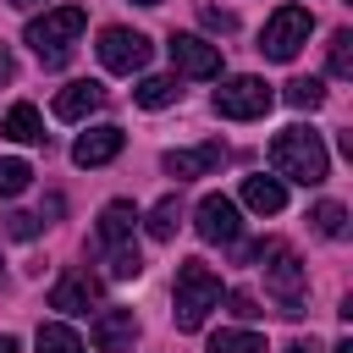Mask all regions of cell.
I'll return each instance as SVG.
<instances>
[{
    "instance_id": "1",
    "label": "cell",
    "mask_w": 353,
    "mask_h": 353,
    "mask_svg": "<svg viewBox=\"0 0 353 353\" xmlns=\"http://www.w3.org/2000/svg\"><path fill=\"white\" fill-rule=\"evenodd\" d=\"M270 171H276L281 182L320 188V182L331 176V154H325L320 132H309V127H281V132L270 138Z\"/></svg>"
},
{
    "instance_id": "2",
    "label": "cell",
    "mask_w": 353,
    "mask_h": 353,
    "mask_svg": "<svg viewBox=\"0 0 353 353\" xmlns=\"http://www.w3.org/2000/svg\"><path fill=\"white\" fill-rule=\"evenodd\" d=\"M210 309H221V276L204 265V259H182L176 265V331H199L210 320Z\"/></svg>"
},
{
    "instance_id": "3",
    "label": "cell",
    "mask_w": 353,
    "mask_h": 353,
    "mask_svg": "<svg viewBox=\"0 0 353 353\" xmlns=\"http://www.w3.org/2000/svg\"><path fill=\"white\" fill-rule=\"evenodd\" d=\"M83 28H88V11H83V6H55V11H44V17L28 22V44H33V55H39L44 66H61L66 50H72V39H77Z\"/></svg>"
},
{
    "instance_id": "4",
    "label": "cell",
    "mask_w": 353,
    "mask_h": 353,
    "mask_svg": "<svg viewBox=\"0 0 353 353\" xmlns=\"http://www.w3.org/2000/svg\"><path fill=\"white\" fill-rule=\"evenodd\" d=\"M314 33V11L309 6H276L270 22L259 28V55L265 61H292Z\"/></svg>"
},
{
    "instance_id": "5",
    "label": "cell",
    "mask_w": 353,
    "mask_h": 353,
    "mask_svg": "<svg viewBox=\"0 0 353 353\" xmlns=\"http://www.w3.org/2000/svg\"><path fill=\"white\" fill-rule=\"evenodd\" d=\"M270 265H265V292L276 298V314H287V320H298L303 314V287H309V270H303V259L292 254V248H270L265 254Z\"/></svg>"
},
{
    "instance_id": "6",
    "label": "cell",
    "mask_w": 353,
    "mask_h": 353,
    "mask_svg": "<svg viewBox=\"0 0 353 353\" xmlns=\"http://www.w3.org/2000/svg\"><path fill=\"white\" fill-rule=\"evenodd\" d=\"M270 105H276V94H270V83L254 77V72H237V77H226V83L215 88V110H221L226 121H259Z\"/></svg>"
},
{
    "instance_id": "7",
    "label": "cell",
    "mask_w": 353,
    "mask_h": 353,
    "mask_svg": "<svg viewBox=\"0 0 353 353\" xmlns=\"http://www.w3.org/2000/svg\"><path fill=\"white\" fill-rule=\"evenodd\" d=\"M99 61H105V72L132 77V72L149 66V39L132 33V28H105V33H99Z\"/></svg>"
},
{
    "instance_id": "8",
    "label": "cell",
    "mask_w": 353,
    "mask_h": 353,
    "mask_svg": "<svg viewBox=\"0 0 353 353\" xmlns=\"http://www.w3.org/2000/svg\"><path fill=\"white\" fill-rule=\"evenodd\" d=\"M193 232H199L204 243H237V232H243L237 204H232L226 193H204L199 210H193Z\"/></svg>"
},
{
    "instance_id": "9",
    "label": "cell",
    "mask_w": 353,
    "mask_h": 353,
    "mask_svg": "<svg viewBox=\"0 0 353 353\" xmlns=\"http://www.w3.org/2000/svg\"><path fill=\"white\" fill-rule=\"evenodd\" d=\"M99 298H105V281L94 270H66L50 287V309H61V314H88V309H99Z\"/></svg>"
},
{
    "instance_id": "10",
    "label": "cell",
    "mask_w": 353,
    "mask_h": 353,
    "mask_svg": "<svg viewBox=\"0 0 353 353\" xmlns=\"http://www.w3.org/2000/svg\"><path fill=\"white\" fill-rule=\"evenodd\" d=\"M171 66L182 72V77H215L221 72V44H210V39H199V33H171Z\"/></svg>"
},
{
    "instance_id": "11",
    "label": "cell",
    "mask_w": 353,
    "mask_h": 353,
    "mask_svg": "<svg viewBox=\"0 0 353 353\" xmlns=\"http://www.w3.org/2000/svg\"><path fill=\"white\" fill-rule=\"evenodd\" d=\"M221 160H226V143H221V138H210V143H199V149H171L160 165H165V176L193 182V176H210Z\"/></svg>"
},
{
    "instance_id": "12",
    "label": "cell",
    "mask_w": 353,
    "mask_h": 353,
    "mask_svg": "<svg viewBox=\"0 0 353 353\" xmlns=\"http://www.w3.org/2000/svg\"><path fill=\"white\" fill-rule=\"evenodd\" d=\"M132 342H138L132 309H99L94 314V347L99 353H132Z\"/></svg>"
},
{
    "instance_id": "13",
    "label": "cell",
    "mask_w": 353,
    "mask_h": 353,
    "mask_svg": "<svg viewBox=\"0 0 353 353\" xmlns=\"http://www.w3.org/2000/svg\"><path fill=\"white\" fill-rule=\"evenodd\" d=\"M99 105H105V88H99L94 77H77V83H66V88L55 94V105H50V110H55L61 121H83V116H94Z\"/></svg>"
},
{
    "instance_id": "14",
    "label": "cell",
    "mask_w": 353,
    "mask_h": 353,
    "mask_svg": "<svg viewBox=\"0 0 353 353\" xmlns=\"http://www.w3.org/2000/svg\"><path fill=\"white\" fill-rule=\"evenodd\" d=\"M121 143H127V132L105 121V127H88V132L72 143V160H77V165H105V160L121 154Z\"/></svg>"
},
{
    "instance_id": "15",
    "label": "cell",
    "mask_w": 353,
    "mask_h": 353,
    "mask_svg": "<svg viewBox=\"0 0 353 353\" xmlns=\"http://www.w3.org/2000/svg\"><path fill=\"white\" fill-rule=\"evenodd\" d=\"M243 204L254 215H281L287 210V182L281 176H243Z\"/></svg>"
},
{
    "instance_id": "16",
    "label": "cell",
    "mask_w": 353,
    "mask_h": 353,
    "mask_svg": "<svg viewBox=\"0 0 353 353\" xmlns=\"http://www.w3.org/2000/svg\"><path fill=\"white\" fill-rule=\"evenodd\" d=\"M132 226H138V210H132L127 199H110V204L99 210V243H105V248L132 243Z\"/></svg>"
},
{
    "instance_id": "17",
    "label": "cell",
    "mask_w": 353,
    "mask_h": 353,
    "mask_svg": "<svg viewBox=\"0 0 353 353\" xmlns=\"http://www.w3.org/2000/svg\"><path fill=\"white\" fill-rule=\"evenodd\" d=\"M0 132H6V138H17V143H44V121H39V110H33L28 99L6 110V121H0Z\"/></svg>"
},
{
    "instance_id": "18",
    "label": "cell",
    "mask_w": 353,
    "mask_h": 353,
    "mask_svg": "<svg viewBox=\"0 0 353 353\" xmlns=\"http://www.w3.org/2000/svg\"><path fill=\"white\" fill-rule=\"evenodd\" d=\"M176 226H182V204H176V193H165L154 210H149V221H143V232L154 237V243H171L176 237Z\"/></svg>"
},
{
    "instance_id": "19",
    "label": "cell",
    "mask_w": 353,
    "mask_h": 353,
    "mask_svg": "<svg viewBox=\"0 0 353 353\" xmlns=\"http://www.w3.org/2000/svg\"><path fill=\"white\" fill-rule=\"evenodd\" d=\"M176 77H143L138 88H132V99L143 105V110H165V105H176Z\"/></svg>"
},
{
    "instance_id": "20",
    "label": "cell",
    "mask_w": 353,
    "mask_h": 353,
    "mask_svg": "<svg viewBox=\"0 0 353 353\" xmlns=\"http://www.w3.org/2000/svg\"><path fill=\"white\" fill-rule=\"evenodd\" d=\"M281 99L292 110H320L325 105V83L320 77H292V83H281Z\"/></svg>"
},
{
    "instance_id": "21",
    "label": "cell",
    "mask_w": 353,
    "mask_h": 353,
    "mask_svg": "<svg viewBox=\"0 0 353 353\" xmlns=\"http://www.w3.org/2000/svg\"><path fill=\"white\" fill-rule=\"evenodd\" d=\"M309 226H314L320 237H347V210H342L336 199H320V204L309 210Z\"/></svg>"
},
{
    "instance_id": "22",
    "label": "cell",
    "mask_w": 353,
    "mask_h": 353,
    "mask_svg": "<svg viewBox=\"0 0 353 353\" xmlns=\"http://www.w3.org/2000/svg\"><path fill=\"white\" fill-rule=\"evenodd\" d=\"M39 353H83V336L72 331V325H61V320H50V325H39Z\"/></svg>"
},
{
    "instance_id": "23",
    "label": "cell",
    "mask_w": 353,
    "mask_h": 353,
    "mask_svg": "<svg viewBox=\"0 0 353 353\" xmlns=\"http://www.w3.org/2000/svg\"><path fill=\"white\" fill-rule=\"evenodd\" d=\"M210 353H265V336L259 331H215Z\"/></svg>"
},
{
    "instance_id": "24",
    "label": "cell",
    "mask_w": 353,
    "mask_h": 353,
    "mask_svg": "<svg viewBox=\"0 0 353 353\" xmlns=\"http://www.w3.org/2000/svg\"><path fill=\"white\" fill-rule=\"evenodd\" d=\"M331 77H353V28L331 33Z\"/></svg>"
},
{
    "instance_id": "25",
    "label": "cell",
    "mask_w": 353,
    "mask_h": 353,
    "mask_svg": "<svg viewBox=\"0 0 353 353\" xmlns=\"http://www.w3.org/2000/svg\"><path fill=\"white\" fill-rule=\"evenodd\" d=\"M28 182H33V165L28 160H0V199H17Z\"/></svg>"
},
{
    "instance_id": "26",
    "label": "cell",
    "mask_w": 353,
    "mask_h": 353,
    "mask_svg": "<svg viewBox=\"0 0 353 353\" xmlns=\"http://www.w3.org/2000/svg\"><path fill=\"white\" fill-rule=\"evenodd\" d=\"M110 276H116V281H132V276H143V254H138L132 243L110 248Z\"/></svg>"
},
{
    "instance_id": "27",
    "label": "cell",
    "mask_w": 353,
    "mask_h": 353,
    "mask_svg": "<svg viewBox=\"0 0 353 353\" xmlns=\"http://www.w3.org/2000/svg\"><path fill=\"white\" fill-rule=\"evenodd\" d=\"M0 226H6V237H17V243H33L44 226H39V215H28V210H11V215H0Z\"/></svg>"
},
{
    "instance_id": "28",
    "label": "cell",
    "mask_w": 353,
    "mask_h": 353,
    "mask_svg": "<svg viewBox=\"0 0 353 353\" xmlns=\"http://www.w3.org/2000/svg\"><path fill=\"white\" fill-rule=\"evenodd\" d=\"M199 17H204V28H215V33H232V28H237V17H232V11H215V6H199Z\"/></svg>"
},
{
    "instance_id": "29",
    "label": "cell",
    "mask_w": 353,
    "mask_h": 353,
    "mask_svg": "<svg viewBox=\"0 0 353 353\" xmlns=\"http://www.w3.org/2000/svg\"><path fill=\"white\" fill-rule=\"evenodd\" d=\"M226 303H232V314H237V320H254V314H259V309H254V298H248V292H232V298H226Z\"/></svg>"
},
{
    "instance_id": "30",
    "label": "cell",
    "mask_w": 353,
    "mask_h": 353,
    "mask_svg": "<svg viewBox=\"0 0 353 353\" xmlns=\"http://www.w3.org/2000/svg\"><path fill=\"white\" fill-rule=\"evenodd\" d=\"M281 353H320V342H314V336H292Z\"/></svg>"
},
{
    "instance_id": "31",
    "label": "cell",
    "mask_w": 353,
    "mask_h": 353,
    "mask_svg": "<svg viewBox=\"0 0 353 353\" xmlns=\"http://www.w3.org/2000/svg\"><path fill=\"white\" fill-rule=\"evenodd\" d=\"M11 77H17V61H11V50H6V44H0V88H6V83H11Z\"/></svg>"
},
{
    "instance_id": "32",
    "label": "cell",
    "mask_w": 353,
    "mask_h": 353,
    "mask_svg": "<svg viewBox=\"0 0 353 353\" xmlns=\"http://www.w3.org/2000/svg\"><path fill=\"white\" fill-rule=\"evenodd\" d=\"M0 353H22V342L17 336H0Z\"/></svg>"
},
{
    "instance_id": "33",
    "label": "cell",
    "mask_w": 353,
    "mask_h": 353,
    "mask_svg": "<svg viewBox=\"0 0 353 353\" xmlns=\"http://www.w3.org/2000/svg\"><path fill=\"white\" fill-rule=\"evenodd\" d=\"M331 353H353V342H347V336H342V342H336V347H331Z\"/></svg>"
},
{
    "instance_id": "34",
    "label": "cell",
    "mask_w": 353,
    "mask_h": 353,
    "mask_svg": "<svg viewBox=\"0 0 353 353\" xmlns=\"http://www.w3.org/2000/svg\"><path fill=\"white\" fill-rule=\"evenodd\" d=\"M11 6H22V11H28V6H44V0H11Z\"/></svg>"
},
{
    "instance_id": "35",
    "label": "cell",
    "mask_w": 353,
    "mask_h": 353,
    "mask_svg": "<svg viewBox=\"0 0 353 353\" xmlns=\"http://www.w3.org/2000/svg\"><path fill=\"white\" fill-rule=\"evenodd\" d=\"M132 6H160V0H132Z\"/></svg>"
}]
</instances>
